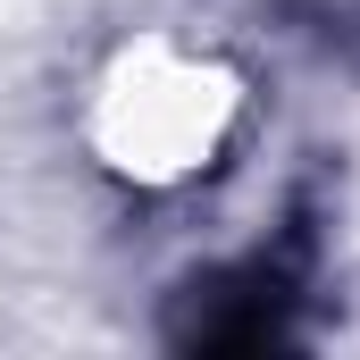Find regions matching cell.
<instances>
[{"instance_id": "1", "label": "cell", "mask_w": 360, "mask_h": 360, "mask_svg": "<svg viewBox=\"0 0 360 360\" xmlns=\"http://www.w3.org/2000/svg\"><path fill=\"white\" fill-rule=\"evenodd\" d=\"M226 109H235V92L210 59L151 42V51H126L117 76L101 84L92 134H101L109 168H126L143 184H176L193 168H210V151L226 134Z\"/></svg>"}]
</instances>
